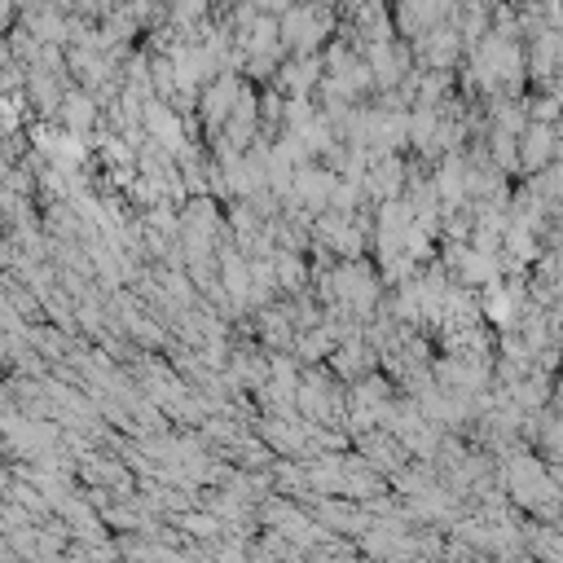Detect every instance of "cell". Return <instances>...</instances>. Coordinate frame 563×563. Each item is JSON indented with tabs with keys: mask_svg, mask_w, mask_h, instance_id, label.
<instances>
[{
	"mask_svg": "<svg viewBox=\"0 0 563 563\" xmlns=\"http://www.w3.org/2000/svg\"><path fill=\"white\" fill-rule=\"evenodd\" d=\"M13 18H18V4L13 0H0V35L13 26Z\"/></svg>",
	"mask_w": 563,
	"mask_h": 563,
	"instance_id": "6da1fadb",
	"label": "cell"
}]
</instances>
